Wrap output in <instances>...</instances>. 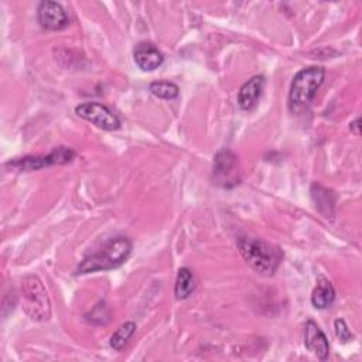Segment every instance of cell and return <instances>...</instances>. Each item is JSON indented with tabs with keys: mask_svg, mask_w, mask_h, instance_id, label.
Returning a JSON list of instances; mask_svg holds the SVG:
<instances>
[{
	"mask_svg": "<svg viewBox=\"0 0 362 362\" xmlns=\"http://www.w3.org/2000/svg\"><path fill=\"white\" fill-rule=\"evenodd\" d=\"M75 157V151L65 147L59 146L54 148L49 154L47 156H24V157H17L14 160H10L6 163V167L16 170V171H34L40 170L44 167L55 165V164H66L71 163Z\"/></svg>",
	"mask_w": 362,
	"mask_h": 362,
	"instance_id": "5",
	"label": "cell"
},
{
	"mask_svg": "<svg viewBox=\"0 0 362 362\" xmlns=\"http://www.w3.org/2000/svg\"><path fill=\"white\" fill-rule=\"evenodd\" d=\"M21 303L25 314L34 321H47L51 317V303L45 291L42 281L34 276L28 274L23 277L20 286Z\"/></svg>",
	"mask_w": 362,
	"mask_h": 362,
	"instance_id": "4",
	"label": "cell"
},
{
	"mask_svg": "<svg viewBox=\"0 0 362 362\" xmlns=\"http://www.w3.org/2000/svg\"><path fill=\"white\" fill-rule=\"evenodd\" d=\"M212 180L223 188H232L239 184V161L232 150L222 148L215 154Z\"/></svg>",
	"mask_w": 362,
	"mask_h": 362,
	"instance_id": "6",
	"label": "cell"
},
{
	"mask_svg": "<svg viewBox=\"0 0 362 362\" xmlns=\"http://www.w3.org/2000/svg\"><path fill=\"white\" fill-rule=\"evenodd\" d=\"M238 249L245 262L262 276L274 274L283 260L281 249L277 245L260 238H239Z\"/></svg>",
	"mask_w": 362,
	"mask_h": 362,
	"instance_id": "2",
	"label": "cell"
},
{
	"mask_svg": "<svg viewBox=\"0 0 362 362\" xmlns=\"http://www.w3.org/2000/svg\"><path fill=\"white\" fill-rule=\"evenodd\" d=\"M195 290V279L192 272L188 267H181L177 273L175 286H174V294L178 300L188 298L192 291Z\"/></svg>",
	"mask_w": 362,
	"mask_h": 362,
	"instance_id": "13",
	"label": "cell"
},
{
	"mask_svg": "<svg viewBox=\"0 0 362 362\" xmlns=\"http://www.w3.org/2000/svg\"><path fill=\"white\" fill-rule=\"evenodd\" d=\"M133 59L136 65L143 71H154L163 65L164 57L161 51L153 42H139L133 49Z\"/></svg>",
	"mask_w": 362,
	"mask_h": 362,
	"instance_id": "10",
	"label": "cell"
},
{
	"mask_svg": "<svg viewBox=\"0 0 362 362\" xmlns=\"http://www.w3.org/2000/svg\"><path fill=\"white\" fill-rule=\"evenodd\" d=\"M148 89L154 96L167 100L175 99L180 95V88L170 81H154L150 83Z\"/></svg>",
	"mask_w": 362,
	"mask_h": 362,
	"instance_id": "16",
	"label": "cell"
},
{
	"mask_svg": "<svg viewBox=\"0 0 362 362\" xmlns=\"http://www.w3.org/2000/svg\"><path fill=\"white\" fill-rule=\"evenodd\" d=\"M334 300H335L334 286L331 284L329 280L320 277L311 293V304L318 310H324V308H328L334 303Z\"/></svg>",
	"mask_w": 362,
	"mask_h": 362,
	"instance_id": "12",
	"label": "cell"
},
{
	"mask_svg": "<svg viewBox=\"0 0 362 362\" xmlns=\"http://www.w3.org/2000/svg\"><path fill=\"white\" fill-rule=\"evenodd\" d=\"M304 345L318 359L328 358V354H329L328 339L322 332V329L317 325V322L311 320H308L304 325Z\"/></svg>",
	"mask_w": 362,
	"mask_h": 362,
	"instance_id": "9",
	"label": "cell"
},
{
	"mask_svg": "<svg viewBox=\"0 0 362 362\" xmlns=\"http://www.w3.org/2000/svg\"><path fill=\"white\" fill-rule=\"evenodd\" d=\"M324 68L317 65L304 68L294 75L288 92V109L291 113L298 115L310 106L318 88L324 82Z\"/></svg>",
	"mask_w": 362,
	"mask_h": 362,
	"instance_id": "3",
	"label": "cell"
},
{
	"mask_svg": "<svg viewBox=\"0 0 362 362\" xmlns=\"http://www.w3.org/2000/svg\"><path fill=\"white\" fill-rule=\"evenodd\" d=\"M335 335L341 339V342H349L354 339L352 332L349 331L348 325L345 324V321L342 318L335 320Z\"/></svg>",
	"mask_w": 362,
	"mask_h": 362,
	"instance_id": "17",
	"label": "cell"
},
{
	"mask_svg": "<svg viewBox=\"0 0 362 362\" xmlns=\"http://www.w3.org/2000/svg\"><path fill=\"white\" fill-rule=\"evenodd\" d=\"M359 119H355L351 124H349V129H351V132H354V134L355 136H359L361 134V132H359Z\"/></svg>",
	"mask_w": 362,
	"mask_h": 362,
	"instance_id": "18",
	"label": "cell"
},
{
	"mask_svg": "<svg viewBox=\"0 0 362 362\" xmlns=\"http://www.w3.org/2000/svg\"><path fill=\"white\" fill-rule=\"evenodd\" d=\"M132 253V240L126 236L110 238L98 249L88 253L76 267V274L110 270L127 260Z\"/></svg>",
	"mask_w": 362,
	"mask_h": 362,
	"instance_id": "1",
	"label": "cell"
},
{
	"mask_svg": "<svg viewBox=\"0 0 362 362\" xmlns=\"http://www.w3.org/2000/svg\"><path fill=\"white\" fill-rule=\"evenodd\" d=\"M311 197L315 202V208L324 215L329 216L332 215V206H334V197L332 192L320 184H314L311 187Z\"/></svg>",
	"mask_w": 362,
	"mask_h": 362,
	"instance_id": "14",
	"label": "cell"
},
{
	"mask_svg": "<svg viewBox=\"0 0 362 362\" xmlns=\"http://www.w3.org/2000/svg\"><path fill=\"white\" fill-rule=\"evenodd\" d=\"M136 331V324L133 321H126L123 322L110 337V341H109V345L115 349V351H120L126 344L127 341L132 338V335L134 334Z\"/></svg>",
	"mask_w": 362,
	"mask_h": 362,
	"instance_id": "15",
	"label": "cell"
},
{
	"mask_svg": "<svg viewBox=\"0 0 362 362\" xmlns=\"http://www.w3.org/2000/svg\"><path fill=\"white\" fill-rule=\"evenodd\" d=\"M264 83L266 81L263 75H255L240 86L238 93V105L242 110H252L257 105L263 93Z\"/></svg>",
	"mask_w": 362,
	"mask_h": 362,
	"instance_id": "11",
	"label": "cell"
},
{
	"mask_svg": "<svg viewBox=\"0 0 362 362\" xmlns=\"http://www.w3.org/2000/svg\"><path fill=\"white\" fill-rule=\"evenodd\" d=\"M37 17L41 27L52 31L62 30L68 25L69 18L65 8L57 1H41L37 8Z\"/></svg>",
	"mask_w": 362,
	"mask_h": 362,
	"instance_id": "8",
	"label": "cell"
},
{
	"mask_svg": "<svg viewBox=\"0 0 362 362\" xmlns=\"http://www.w3.org/2000/svg\"><path fill=\"white\" fill-rule=\"evenodd\" d=\"M75 113L102 130L113 132L120 127V119L106 105L99 102L81 103L75 107Z\"/></svg>",
	"mask_w": 362,
	"mask_h": 362,
	"instance_id": "7",
	"label": "cell"
}]
</instances>
